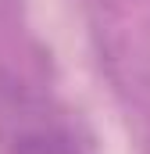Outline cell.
<instances>
[{"label": "cell", "instance_id": "cell-1", "mask_svg": "<svg viewBox=\"0 0 150 154\" xmlns=\"http://www.w3.org/2000/svg\"><path fill=\"white\" fill-rule=\"evenodd\" d=\"M14 154H79V151L68 143V136L39 129V133L18 136V140H14Z\"/></svg>", "mask_w": 150, "mask_h": 154}]
</instances>
